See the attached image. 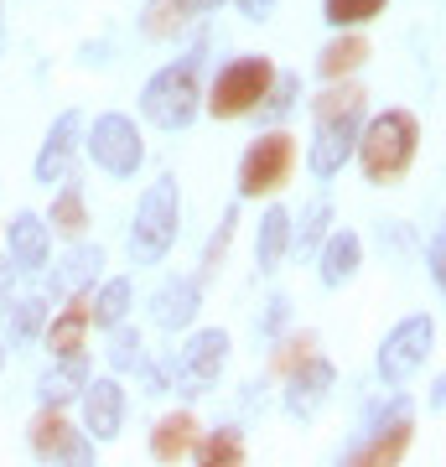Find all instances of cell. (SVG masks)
Wrapping results in <instances>:
<instances>
[{"label":"cell","mask_w":446,"mask_h":467,"mask_svg":"<svg viewBox=\"0 0 446 467\" xmlns=\"http://www.w3.org/2000/svg\"><path fill=\"white\" fill-rule=\"evenodd\" d=\"M353 156H358V167H364V177L374 187L399 182L415 167V156H420V119L410 109H384L368 125H358Z\"/></svg>","instance_id":"cell-1"},{"label":"cell","mask_w":446,"mask_h":467,"mask_svg":"<svg viewBox=\"0 0 446 467\" xmlns=\"http://www.w3.org/2000/svg\"><path fill=\"white\" fill-rule=\"evenodd\" d=\"M177 229H182V192H177V177H161V182H150L140 192V202H135L130 260L135 265L166 260V250L177 244Z\"/></svg>","instance_id":"cell-2"},{"label":"cell","mask_w":446,"mask_h":467,"mask_svg":"<svg viewBox=\"0 0 446 467\" xmlns=\"http://www.w3.org/2000/svg\"><path fill=\"white\" fill-rule=\"evenodd\" d=\"M198 57H182V63H166L146 88H140V115L161 130H187L202 109V88H198Z\"/></svg>","instance_id":"cell-3"},{"label":"cell","mask_w":446,"mask_h":467,"mask_svg":"<svg viewBox=\"0 0 446 467\" xmlns=\"http://www.w3.org/2000/svg\"><path fill=\"white\" fill-rule=\"evenodd\" d=\"M275 84V63L260 57V52H249V57H233L229 67H218L213 88L202 94V109L213 119H244L260 109V99L270 94Z\"/></svg>","instance_id":"cell-4"},{"label":"cell","mask_w":446,"mask_h":467,"mask_svg":"<svg viewBox=\"0 0 446 467\" xmlns=\"http://www.w3.org/2000/svg\"><path fill=\"white\" fill-rule=\"evenodd\" d=\"M296 171V135L285 130H264L249 140V150L239 156V198L254 202V198H270L281 192Z\"/></svg>","instance_id":"cell-5"},{"label":"cell","mask_w":446,"mask_h":467,"mask_svg":"<svg viewBox=\"0 0 446 467\" xmlns=\"http://www.w3.org/2000/svg\"><path fill=\"white\" fill-rule=\"evenodd\" d=\"M83 150L109 177H135L140 161H146V135H140V125L130 115H99L83 130Z\"/></svg>","instance_id":"cell-6"},{"label":"cell","mask_w":446,"mask_h":467,"mask_svg":"<svg viewBox=\"0 0 446 467\" xmlns=\"http://www.w3.org/2000/svg\"><path fill=\"white\" fill-rule=\"evenodd\" d=\"M430 348H436V317L415 312V317L395 322V327H389V337L379 343V379L389 384V389L410 384L415 374L426 368Z\"/></svg>","instance_id":"cell-7"},{"label":"cell","mask_w":446,"mask_h":467,"mask_svg":"<svg viewBox=\"0 0 446 467\" xmlns=\"http://www.w3.org/2000/svg\"><path fill=\"white\" fill-rule=\"evenodd\" d=\"M26 441L47 467H94V436L73 431V420L57 405H42L26 426Z\"/></svg>","instance_id":"cell-8"},{"label":"cell","mask_w":446,"mask_h":467,"mask_svg":"<svg viewBox=\"0 0 446 467\" xmlns=\"http://www.w3.org/2000/svg\"><path fill=\"white\" fill-rule=\"evenodd\" d=\"M229 333L223 327H202V333L187 337V348L171 358V379L182 384L187 395H208L218 384V374H223V364H229Z\"/></svg>","instance_id":"cell-9"},{"label":"cell","mask_w":446,"mask_h":467,"mask_svg":"<svg viewBox=\"0 0 446 467\" xmlns=\"http://www.w3.org/2000/svg\"><path fill=\"white\" fill-rule=\"evenodd\" d=\"M410 441H415V420H410L405 405H395V416L379 420L358 447L347 451L343 467H399L405 462V451H410Z\"/></svg>","instance_id":"cell-10"},{"label":"cell","mask_w":446,"mask_h":467,"mask_svg":"<svg viewBox=\"0 0 446 467\" xmlns=\"http://www.w3.org/2000/svg\"><path fill=\"white\" fill-rule=\"evenodd\" d=\"M78 146H83V115H78V109H63V115L52 119V130H47V140H42V150H36L32 177L42 187L67 182V177H73V156H78Z\"/></svg>","instance_id":"cell-11"},{"label":"cell","mask_w":446,"mask_h":467,"mask_svg":"<svg viewBox=\"0 0 446 467\" xmlns=\"http://www.w3.org/2000/svg\"><path fill=\"white\" fill-rule=\"evenodd\" d=\"M358 125H364V115L316 119L312 150H306V167H312V177H337V171L347 167V156H353V146H358Z\"/></svg>","instance_id":"cell-12"},{"label":"cell","mask_w":446,"mask_h":467,"mask_svg":"<svg viewBox=\"0 0 446 467\" xmlns=\"http://www.w3.org/2000/svg\"><path fill=\"white\" fill-rule=\"evenodd\" d=\"M83 400V436H94V441H115L125 431V384L115 374H104V379H88L78 389Z\"/></svg>","instance_id":"cell-13"},{"label":"cell","mask_w":446,"mask_h":467,"mask_svg":"<svg viewBox=\"0 0 446 467\" xmlns=\"http://www.w3.org/2000/svg\"><path fill=\"white\" fill-rule=\"evenodd\" d=\"M88 296H94V285H88V291H73L63 312H52V317L42 322V343H47L52 358L88 353V327H94V317H88Z\"/></svg>","instance_id":"cell-14"},{"label":"cell","mask_w":446,"mask_h":467,"mask_svg":"<svg viewBox=\"0 0 446 467\" xmlns=\"http://www.w3.org/2000/svg\"><path fill=\"white\" fill-rule=\"evenodd\" d=\"M332 384H337V374H332V364L322 358V353H312L301 368H291L285 374V410L296 420H312L322 405H327Z\"/></svg>","instance_id":"cell-15"},{"label":"cell","mask_w":446,"mask_h":467,"mask_svg":"<svg viewBox=\"0 0 446 467\" xmlns=\"http://www.w3.org/2000/svg\"><path fill=\"white\" fill-rule=\"evenodd\" d=\"M198 306H202V281L177 275V281H166L161 291L150 296V317H156V327H166V333H182V327H192Z\"/></svg>","instance_id":"cell-16"},{"label":"cell","mask_w":446,"mask_h":467,"mask_svg":"<svg viewBox=\"0 0 446 467\" xmlns=\"http://www.w3.org/2000/svg\"><path fill=\"white\" fill-rule=\"evenodd\" d=\"M5 244H11V265L16 270H42L52 254V229L47 218L32 213V208H21L16 218H11V229H5Z\"/></svg>","instance_id":"cell-17"},{"label":"cell","mask_w":446,"mask_h":467,"mask_svg":"<svg viewBox=\"0 0 446 467\" xmlns=\"http://www.w3.org/2000/svg\"><path fill=\"white\" fill-rule=\"evenodd\" d=\"M358 265H364V239L353 229H327V239H322V285L327 291H337V285H347L353 275H358Z\"/></svg>","instance_id":"cell-18"},{"label":"cell","mask_w":446,"mask_h":467,"mask_svg":"<svg viewBox=\"0 0 446 467\" xmlns=\"http://www.w3.org/2000/svg\"><path fill=\"white\" fill-rule=\"evenodd\" d=\"M198 436H202V426H198L192 410H171V416H161L156 420V431H150V462H161V467L182 462Z\"/></svg>","instance_id":"cell-19"},{"label":"cell","mask_w":446,"mask_h":467,"mask_svg":"<svg viewBox=\"0 0 446 467\" xmlns=\"http://www.w3.org/2000/svg\"><path fill=\"white\" fill-rule=\"evenodd\" d=\"M368 57H374V42H368L364 32H337L327 47L316 52V73H322L327 84H337V78H353Z\"/></svg>","instance_id":"cell-20"},{"label":"cell","mask_w":446,"mask_h":467,"mask_svg":"<svg viewBox=\"0 0 446 467\" xmlns=\"http://www.w3.org/2000/svg\"><path fill=\"white\" fill-rule=\"evenodd\" d=\"M83 384H88V353H73V358H57V368H47V374L36 379V400L63 410L67 400H78Z\"/></svg>","instance_id":"cell-21"},{"label":"cell","mask_w":446,"mask_h":467,"mask_svg":"<svg viewBox=\"0 0 446 467\" xmlns=\"http://www.w3.org/2000/svg\"><path fill=\"white\" fill-rule=\"evenodd\" d=\"M291 254V213H285L281 202L275 208H264L260 213V239H254V265L270 275V270H281V260Z\"/></svg>","instance_id":"cell-22"},{"label":"cell","mask_w":446,"mask_h":467,"mask_svg":"<svg viewBox=\"0 0 446 467\" xmlns=\"http://www.w3.org/2000/svg\"><path fill=\"white\" fill-rule=\"evenodd\" d=\"M198 467H244V436L239 426H218V431H202L187 451Z\"/></svg>","instance_id":"cell-23"},{"label":"cell","mask_w":446,"mask_h":467,"mask_svg":"<svg viewBox=\"0 0 446 467\" xmlns=\"http://www.w3.org/2000/svg\"><path fill=\"white\" fill-rule=\"evenodd\" d=\"M192 16H202L198 0H146V16H140V32L150 42H166V36H177Z\"/></svg>","instance_id":"cell-24"},{"label":"cell","mask_w":446,"mask_h":467,"mask_svg":"<svg viewBox=\"0 0 446 467\" xmlns=\"http://www.w3.org/2000/svg\"><path fill=\"white\" fill-rule=\"evenodd\" d=\"M130 301H135V285L125 281V275H115V281H104L99 285V296H88V317H94V327H119L125 322V312H130Z\"/></svg>","instance_id":"cell-25"},{"label":"cell","mask_w":446,"mask_h":467,"mask_svg":"<svg viewBox=\"0 0 446 467\" xmlns=\"http://www.w3.org/2000/svg\"><path fill=\"white\" fill-rule=\"evenodd\" d=\"M47 229H57L63 239H83V229H88V208H83V187L67 177L63 192L52 198V213H47Z\"/></svg>","instance_id":"cell-26"},{"label":"cell","mask_w":446,"mask_h":467,"mask_svg":"<svg viewBox=\"0 0 446 467\" xmlns=\"http://www.w3.org/2000/svg\"><path fill=\"white\" fill-rule=\"evenodd\" d=\"M389 11V0H322V16L337 32H364L368 21H379Z\"/></svg>","instance_id":"cell-27"},{"label":"cell","mask_w":446,"mask_h":467,"mask_svg":"<svg viewBox=\"0 0 446 467\" xmlns=\"http://www.w3.org/2000/svg\"><path fill=\"white\" fill-rule=\"evenodd\" d=\"M364 109H368V94H364V84H353V78H337L327 94H316V99H312V119L364 115Z\"/></svg>","instance_id":"cell-28"},{"label":"cell","mask_w":446,"mask_h":467,"mask_svg":"<svg viewBox=\"0 0 446 467\" xmlns=\"http://www.w3.org/2000/svg\"><path fill=\"white\" fill-rule=\"evenodd\" d=\"M327 223H332V202H327V198L306 202V213H301V229L291 223V250H296V254L322 250V239H327Z\"/></svg>","instance_id":"cell-29"},{"label":"cell","mask_w":446,"mask_h":467,"mask_svg":"<svg viewBox=\"0 0 446 467\" xmlns=\"http://www.w3.org/2000/svg\"><path fill=\"white\" fill-rule=\"evenodd\" d=\"M42 322H47V296H26L11 306V322H5V337H11V348H26L36 333H42Z\"/></svg>","instance_id":"cell-30"},{"label":"cell","mask_w":446,"mask_h":467,"mask_svg":"<svg viewBox=\"0 0 446 467\" xmlns=\"http://www.w3.org/2000/svg\"><path fill=\"white\" fill-rule=\"evenodd\" d=\"M312 353H316V333H291V337H281V343L270 348V374H275V379H285V374H291V368H301Z\"/></svg>","instance_id":"cell-31"},{"label":"cell","mask_w":446,"mask_h":467,"mask_svg":"<svg viewBox=\"0 0 446 467\" xmlns=\"http://www.w3.org/2000/svg\"><path fill=\"white\" fill-rule=\"evenodd\" d=\"M146 364V343H140V333L135 327H109V368L115 374H130V368H140Z\"/></svg>","instance_id":"cell-32"},{"label":"cell","mask_w":446,"mask_h":467,"mask_svg":"<svg viewBox=\"0 0 446 467\" xmlns=\"http://www.w3.org/2000/svg\"><path fill=\"white\" fill-rule=\"evenodd\" d=\"M233 223H239V202L218 218L213 239H208V250H202V275H198V281H213V275H218V265H223V254H229V244H233Z\"/></svg>","instance_id":"cell-33"},{"label":"cell","mask_w":446,"mask_h":467,"mask_svg":"<svg viewBox=\"0 0 446 467\" xmlns=\"http://www.w3.org/2000/svg\"><path fill=\"white\" fill-rule=\"evenodd\" d=\"M99 265H104V250H99V244H94V250H88V244H78V250L67 254L63 285H67V291H88V285H94V275H99Z\"/></svg>","instance_id":"cell-34"},{"label":"cell","mask_w":446,"mask_h":467,"mask_svg":"<svg viewBox=\"0 0 446 467\" xmlns=\"http://www.w3.org/2000/svg\"><path fill=\"white\" fill-rule=\"evenodd\" d=\"M296 94H301V78H291V73H275V84H270V94L260 99V115H264V119H281V115H291V104H296Z\"/></svg>","instance_id":"cell-35"},{"label":"cell","mask_w":446,"mask_h":467,"mask_svg":"<svg viewBox=\"0 0 446 467\" xmlns=\"http://www.w3.org/2000/svg\"><path fill=\"white\" fill-rule=\"evenodd\" d=\"M426 260H430V281H436V285H446V234H441V229L430 234Z\"/></svg>","instance_id":"cell-36"},{"label":"cell","mask_w":446,"mask_h":467,"mask_svg":"<svg viewBox=\"0 0 446 467\" xmlns=\"http://www.w3.org/2000/svg\"><path fill=\"white\" fill-rule=\"evenodd\" d=\"M233 5H239L249 21H270L275 11H281V0H233Z\"/></svg>","instance_id":"cell-37"},{"label":"cell","mask_w":446,"mask_h":467,"mask_svg":"<svg viewBox=\"0 0 446 467\" xmlns=\"http://www.w3.org/2000/svg\"><path fill=\"white\" fill-rule=\"evenodd\" d=\"M11 281H16V265H11V260H0V301L11 296Z\"/></svg>","instance_id":"cell-38"},{"label":"cell","mask_w":446,"mask_h":467,"mask_svg":"<svg viewBox=\"0 0 446 467\" xmlns=\"http://www.w3.org/2000/svg\"><path fill=\"white\" fill-rule=\"evenodd\" d=\"M285 322V296H275L270 301V322H264V327H270V333H275V327H281Z\"/></svg>","instance_id":"cell-39"},{"label":"cell","mask_w":446,"mask_h":467,"mask_svg":"<svg viewBox=\"0 0 446 467\" xmlns=\"http://www.w3.org/2000/svg\"><path fill=\"white\" fill-rule=\"evenodd\" d=\"M218 5H229V0H198V11H218Z\"/></svg>","instance_id":"cell-40"},{"label":"cell","mask_w":446,"mask_h":467,"mask_svg":"<svg viewBox=\"0 0 446 467\" xmlns=\"http://www.w3.org/2000/svg\"><path fill=\"white\" fill-rule=\"evenodd\" d=\"M0 364H5V343H0Z\"/></svg>","instance_id":"cell-41"}]
</instances>
